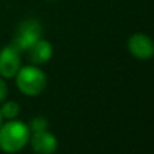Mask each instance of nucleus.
I'll return each instance as SVG.
<instances>
[{
	"mask_svg": "<svg viewBox=\"0 0 154 154\" xmlns=\"http://www.w3.org/2000/svg\"><path fill=\"white\" fill-rule=\"evenodd\" d=\"M16 87L26 96H38L45 91L48 85L46 75L38 65L20 66L15 75Z\"/></svg>",
	"mask_w": 154,
	"mask_h": 154,
	"instance_id": "2",
	"label": "nucleus"
},
{
	"mask_svg": "<svg viewBox=\"0 0 154 154\" xmlns=\"http://www.w3.org/2000/svg\"><path fill=\"white\" fill-rule=\"evenodd\" d=\"M29 126L22 120L11 119L0 127V150L4 153H18L30 141Z\"/></svg>",
	"mask_w": 154,
	"mask_h": 154,
	"instance_id": "1",
	"label": "nucleus"
},
{
	"mask_svg": "<svg viewBox=\"0 0 154 154\" xmlns=\"http://www.w3.org/2000/svg\"><path fill=\"white\" fill-rule=\"evenodd\" d=\"M7 96H8V85L5 82V80L0 76V103H3L7 99Z\"/></svg>",
	"mask_w": 154,
	"mask_h": 154,
	"instance_id": "10",
	"label": "nucleus"
},
{
	"mask_svg": "<svg viewBox=\"0 0 154 154\" xmlns=\"http://www.w3.org/2000/svg\"><path fill=\"white\" fill-rule=\"evenodd\" d=\"M3 119H4V118H3L2 112H0V127H2V125H3Z\"/></svg>",
	"mask_w": 154,
	"mask_h": 154,
	"instance_id": "11",
	"label": "nucleus"
},
{
	"mask_svg": "<svg viewBox=\"0 0 154 154\" xmlns=\"http://www.w3.org/2000/svg\"><path fill=\"white\" fill-rule=\"evenodd\" d=\"M0 112H2L3 118L7 120L16 119V116L20 114V106L14 100H8L3 103V106L0 107Z\"/></svg>",
	"mask_w": 154,
	"mask_h": 154,
	"instance_id": "8",
	"label": "nucleus"
},
{
	"mask_svg": "<svg viewBox=\"0 0 154 154\" xmlns=\"http://www.w3.org/2000/svg\"><path fill=\"white\" fill-rule=\"evenodd\" d=\"M32 65H43L53 57V45L46 39H38L29 50L26 51Z\"/></svg>",
	"mask_w": 154,
	"mask_h": 154,
	"instance_id": "7",
	"label": "nucleus"
},
{
	"mask_svg": "<svg viewBox=\"0 0 154 154\" xmlns=\"http://www.w3.org/2000/svg\"><path fill=\"white\" fill-rule=\"evenodd\" d=\"M29 130L30 133H39V131H45L49 127V120L45 116H35L29 122Z\"/></svg>",
	"mask_w": 154,
	"mask_h": 154,
	"instance_id": "9",
	"label": "nucleus"
},
{
	"mask_svg": "<svg viewBox=\"0 0 154 154\" xmlns=\"http://www.w3.org/2000/svg\"><path fill=\"white\" fill-rule=\"evenodd\" d=\"M19 69L20 51L10 43L0 50V76L3 79H14Z\"/></svg>",
	"mask_w": 154,
	"mask_h": 154,
	"instance_id": "5",
	"label": "nucleus"
},
{
	"mask_svg": "<svg viewBox=\"0 0 154 154\" xmlns=\"http://www.w3.org/2000/svg\"><path fill=\"white\" fill-rule=\"evenodd\" d=\"M42 38V26L37 19H26L23 20L14 32L11 45L18 49L20 53L27 51L38 39Z\"/></svg>",
	"mask_w": 154,
	"mask_h": 154,
	"instance_id": "3",
	"label": "nucleus"
},
{
	"mask_svg": "<svg viewBox=\"0 0 154 154\" xmlns=\"http://www.w3.org/2000/svg\"><path fill=\"white\" fill-rule=\"evenodd\" d=\"M29 142L37 154H53L58 147V139L49 130L32 133Z\"/></svg>",
	"mask_w": 154,
	"mask_h": 154,
	"instance_id": "6",
	"label": "nucleus"
},
{
	"mask_svg": "<svg viewBox=\"0 0 154 154\" xmlns=\"http://www.w3.org/2000/svg\"><path fill=\"white\" fill-rule=\"evenodd\" d=\"M128 51L137 60H150L154 57V41L143 32H135L127 41Z\"/></svg>",
	"mask_w": 154,
	"mask_h": 154,
	"instance_id": "4",
	"label": "nucleus"
}]
</instances>
